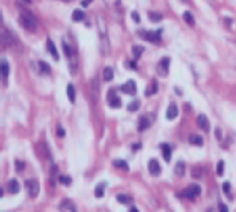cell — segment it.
<instances>
[{
    "mask_svg": "<svg viewBox=\"0 0 236 212\" xmlns=\"http://www.w3.org/2000/svg\"><path fill=\"white\" fill-rule=\"evenodd\" d=\"M40 149H42L40 151H42L43 157H45V158H47V157H49V149H47V145H46L45 142H42V143H40Z\"/></svg>",
    "mask_w": 236,
    "mask_h": 212,
    "instance_id": "cell-32",
    "label": "cell"
},
{
    "mask_svg": "<svg viewBox=\"0 0 236 212\" xmlns=\"http://www.w3.org/2000/svg\"><path fill=\"white\" fill-rule=\"evenodd\" d=\"M158 92V84L155 83V81H153L151 83V87L150 88H147V91H146V96H151V95H154V93H157Z\"/></svg>",
    "mask_w": 236,
    "mask_h": 212,
    "instance_id": "cell-21",
    "label": "cell"
},
{
    "mask_svg": "<svg viewBox=\"0 0 236 212\" xmlns=\"http://www.w3.org/2000/svg\"><path fill=\"white\" fill-rule=\"evenodd\" d=\"M189 142L192 143V145H194V146H202L204 145L202 138L200 137V135H196V134L190 135V137H189Z\"/></svg>",
    "mask_w": 236,
    "mask_h": 212,
    "instance_id": "cell-15",
    "label": "cell"
},
{
    "mask_svg": "<svg viewBox=\"0 0 236 212\" xmlns=\"http://www.w3.org/2000/svg\"><path fill=\"white\" fill-rule=\"evenodd\" d=\"M130 212H139V211H138V208H135V207H132V208L130 209Z\"/></svg>",
    "mask_w": 236,
    "mask_h": 212,
    "instance_id": "cell-41",
    "label": "cell"
},
{
    "mask_svg": "<svg viewBox=\"0 0 236 212\" xmlns=\"http://www.w3.org/2000/svg\"><path fill=\"white\" fill-rule=\"evenodd\" d=\"M46 45H47V50H49V53L53 56L54 60H56V61L60 60V54H58L57 47H56V45H54L53 41H51V39H47V43H46Z\"/></svg>",
    "mask_w": 236,
    "mask_h": 212,
    "instance_id": "cell-12",
    "label": "cell"
},
{
    "mask_svg": "<svg viewBox=\"0 0 236 212\" xmlns=\"http://www.w3.org/2000/svg\"><path fill=\"white\" fill-rule=\"evenodd\" d=\"M140 107V101L139 100H134L132 103H130L128 104V111H131V112H135V111H138V108Z\"/></svg>",
    "mask_w": 236,
    "mask_h": 212,
    "instance_id": "cell-27",
    "label": "cell"
},
{
    "mask_svg": "<svg viewBox=\"0 0 236 212\" xmlns=\"http://www.w3.org/2000/svg\"><path fill=\"white\" fill-rule=\"evenodd\" d=\"M184 20L186 22L189 26H193V24H194V18H193V15H192V12H189V11L184 12Z\"/></svg>",
    "mask_w": 236,
    "mask_h": 212,
    "instance_id": "cell-23",
    "label": "cell"
},
{
    "mask_svg": "<svg viewBox=\"0 0 236 212\" xmlns=\"http://www.w3.org/2000/svg\"><path fill=\"white\" fill-rule=\"evenodd\" d=\"M65 2H69V0H65Z\"/></svg>",
    "mask_w": 236,
    "mask_h": 212,
    "instance_id": "cell-43",
    "label": "cell"
},
{
    "mask_svg": "<svg viewBox=\"0 0 236 212\" xmlns=\"http://www.w3.org/2000/svg\"><path fill=\"white\" fill-rule=\"evenodd\" d=\"M121 89V92H124L127 95H135L137 93V85H135V83L132 80H128L126 84H123L120 87Z\"/></svg>",
    "mask_w": 236,
    "mask_h": 212,
    "instance_id": "cell-7",
    "label": "cell"
},
{
    "mask_svg": "<svg viewBox=\"0 0 236 212\" xmlns=\"http://www.w3.org/2000/svg\"><path fill=\"white\" fill-rule=\"evenodd\" d=\"M197 124H198V127L204 130L205 133L209 131V128H211V126H209V120H208V118L205 115H198V118H197Z\"/></svg>",
    "mask_w": 236,
    "mask_h": 212,
    "instance_id": "cell-8",
    "label": "cell"
},
{
    "mask_svg": "<svg viewBox=\"0 0 236 212\" xmlns=\"http://www.w3.org/2000/svg\"><path fill=\"white\" fill-rule=\"evenodd\" d=\"M143 46H134L132 47V53H134V56L137 57V58H139L140 56H142V53H143Z\"/></svg>",
    "mask_w": 236,
    "mask_h": 212,
    "instance_id": "cell-29",
    "label": "cell"
},
{
    "mask_svg": "<svg viewBox=\"0 0 236 212\" xmlns=\"http://www.w3.org/2000/svg\"><path fill=\"white\" fill-rule=\"evenodd\" d=\"M67 97H69V101H72V103L76 100V91H74V87L72 84L67 85Z\"/></svg>",
    "mask_w": 236,
    "mask_h": 212,
    "instance_id": "cell-18",
    "label": "cell"
},
{
    "mask_svg": "<svg viewBox=\"0 0 236 212\" xmlns=\"http://www.w3.org/2000/svg\"><path fill=\"white\" fill-rule=\"evenodd\" d=\"M108 103H110V106L112 108H120L121 107V99L116 95V91L113 88H111L110 92H108Z\"/></svg>",
    "mask_w": 236,
    "mask_h": 212,
    "instance_id": "cell-3",
    "label": "cell"
},
{
    "mask_svg": "<svg viewBox=\"0 0 236 212\" xmlns=\"http://www.w3.org/2000/svg\"><path fill=\"white\" fill-rule=\"evenodd\" d=\"M90 3H92V0H83V2H81V6H83V7H88Z\"/></svg>",
    "mask_w": 236,
    "mask_h": 212,
    "instance_id": "cell-39",
    "label": "cell"
},
{
    "mask_svg": "<svg viewBox=\"0 0 236 212\" xmlns=\"http://www.w3.org/2000/svg\"><path fill=\"white\" fill-rule=\"evenodd\" d=\"M19 23H20L22 27H23V29H26L27 31H31V33L37 31L38 23H37V19H35V16H34L31 12L22 11V14L19 15Z\"/></svg>",
    "mask_w": 236,
    "mask_h": 212,
    "instance_id": "cell-1",
    "label": "cell"
},
{
    "mask_svg": "<svg viewBox=\"0 0 236 212\" xmlns=\"http://www.w3.org/2000/svg\"><path fill=\"white\" fill-rule=\"evenodd\" d=\"M161 31H139V35L142 37L143 39H146L148 41V42H154V43H157V42H159L161 41Z\"/></svg>",
    "mask_w": 236,
    "mask_h": 212,
    "instance_id": "cell-2",
    "label": "cell"
},
{
    "mask_svg": "<svg viewBox=\"0 0 236 212\" xmlns=\"http://www.w3.org/2000/svg\"><path fill=\"white\" fill-rule=\"evenodd\" d=\"M116 199H117L119 203H123V204H131V203H132V199H131L130 196H127V195H119Z\"/></svg>",
    "mask_w": 236,
    "mask_h": 212,
    "instance_id": "cell-24",
    "label": "cell"
},
{
    "mask_svg": "<svg viewBox=\"0 0 236 212\" xmlns=\"http://www.w3.org/2000/svg\"><path fill=\"white\" fill-rule=\"evenodd\" d=\"M219 209H220V212H228V207H227L225 204H220Z\"/></svg>",
    "mask_w": 236,
    "mask_h": 212,
    "instance_id": "cell-38",
    "label": "cell"
},
{
    "mask_svg": "<svg viewBox=\"0 0 236 212\" xmlns=\"http://www.w3.org/2000/svg\"><path fill=\"white\" fill-rule=\"evenodd\" d=\"M58 181H60L61 184H63V185H70L72 180L69 176H60V178H58Z\"/></svg>",
    "mask_w": 236,
    "mask_h": 212,
    "instance_id": "cell-30",
    "label": "cell"
},
{
    "mask_svg": "<svg viewBox=\"0 0 236 212\" xmlns=\"http://www.w3.org/2000/svg\"><path fill=\"white\" fill-rule=\"evenodd\" d=\"M161 149H162L163 158H165V161L166 162H170V160H171V149H170V146L167 145V143H162Z\"/></svg>",
    "mask_w": 236,
    "mask_h": 212,
    "instance_id": "cell-13",
    "label": "cell"
},
{
    "mask_svg": "<svg viewBox=\"0 0 236 212\" xmlns=\"http://www.w3.org/2000/svg\"><path fill=\"white\" fill-rule=\"evenodd\" d=\"M113 165H115L116 168H121V169L128 170V164H127L126 161H123V160H116V161H113Z\"/></svg>",
    "mask_w": 236,
    "mask_h": 212,
    "instance_id": "cell-26",
    "label": "cell"
},
{
    "mask_svg": "<svg viewBox=\"0 0 236 212\" xmlns=\"http://www.w3.org/2000/svg\"><path fill=\"white\" fill-rule=\"evenodd\" d=\"M58 137H65V130L62 127H58Z\"/></svg>",
    "mask_w": 236,
    "mask_h": 212,
    "instance_id": "cell-40",
    "label": "cell"
},
{
    "mask_svg": "<svg viewBox=\"0 0 236 212\" xmlns=\"http://www.w3.org/2000/svg\"><path fill=\"white\" fill-rule=\"evenodd\" d=\"M150 127V119H148V116L146 115H143V116H140V119H139V131H144V130H147Z\"/></svg>",
    "mask_w": 236,
    "mask_h": 212,
    "instance_id": "cell-14",
    "label": "cell"
},
{
    "mask_svg": "<svg viewBox=\"0 0 236 212\" xmlns=\"http://www.w3.org/2000/svg\"><path fill=\"white\" fill-rule=\"evenodd\" d=\"M103 79L105 81H111L113 79V70L111 66H107L105 69L103 70Z\"/></svg>",
    "mask_w": 236,
    "mask_h": 212,
    "instance_id": "cell-16",
    "label": "cell"
},
{
    "mask_svg": "<svg viewBox=\"0 0 236 212\" xmlns=\"http://www.w3.org/2000/svg\"><path fill=\"white\" fill-rule=\"evenodd\" d=\"M131 15H132V19H134L135 22H138V23H139V22H140V16H139V14L134 11L132 14H131Z\"/></svg>",
    "mask_w": 236,
    "mask_h": 212,
    "instance_id": "cell-36",
    "label": "cell"
},
{
    "mask_svg": "<svg viewBox=\"0 0 236 212\" xmlns=\"http://www.w3.org/2000/svg\"><path fill=\"white\" fill-rule=\"evenodd\" d=\"M23 169H24V162L16 161V170H18V172H22Z\"/></svg>",
    "mask_w": 236,
    "mask_h": 212,
    "instance_id": "cell-33",
    "label": "cell"
},
{
    "mask_svg": "<svg viewBox=\"0 0 236 212\" xmlns=\"http://www.w3.org/2000/svg\"><path fill=\"white\" fill-rule=\"evenodd\" d=\"M26 2H27V3H30V2H31V0H26Z\"/></svg>",
    "mask_w": 236,
    "mask_h": 212,
    "instance_id": "cell-42",
    "label": "cell"
},
{
    "mask_svg": "<svg viewBox=\"0 0 236 212\" xmlns=\"http://www.w3.org/2000/svg\"><path fill=\"white\" fill-rule=\"evenodd\" d=\"M174 172H175L177 176H184V173H185V164H184V162H181V161H180L178 164L175 165Z\"/></svg>",
    "mask_w": 236,
    "mask_h": 212,
    "instance_id": "cell-19",
    "label": "cell"
},
{
    "mask_svg": "<svg viewBox=\"0 0 236 212\" xmlns=\"http://www.w3.org/2000/svg\"><path fill=\"white\" fill-rule=\"evenodd\" d=\"M39 69H40V72H42V73H45V74H50V72H51L49 64H46L45 61H39Z\"/></svg>",
    "mask_w": 236,
    "mask_h": 212,
    "instance_id": "cell-22",
    "label": "cell"
},
{
    "mask_svg": "<svg viewBox=\"0 0 236 212\" xmlns=\"http://www.w3.org/2000/svg\"><path fill=\"white\" fill-rule=\"evenodd\" d=\"M169 66H170V58H162V60L159 61V64L157 65V72L159 76H167V73H169Z\"/></svg>",
    "mask_w": 236,
    "mask_h": 212,
    "instance_id": "cell-4",
    "label": "cell"
},
{
    "mask_svg": "<svg viewBox=\"0 0 236 212\" xmlns=\"http://www.w3.org/2000/svg\"><path fill=\"white\" fill-rule=\"evenodd\" d=\"M84 12L81 11V10H76L74 12H73V15H72V19H73L74 22H81L84 19Z\"/></svg>",
    "mask_w": 236,
    "mask_h": 212,
    "instance_id": "cell-20",
    "label": "cell"
},
{
    "mask_svg": "<svg viewBox=\"0 0 236 212\" xmlns=\"http://www.w3.org/2000/svg\"><path fill=\"white\" fill-rule=\"evenodd\" d=\"M27 185V191H29L30 196L31 197H37L38 193H39V184L37 180H29V181L26 182Z\"/></svg>",
    "mask_w": 236,
    "mask_h": 212,
    "instance_id": "cell-5",
    "label": "cell"
},
{
    "mask_svg": "<svg viewBox=\"0 0 236 212\" xmlns=\"http://www.w3.org/2000/svg\"><path fill=\"white\" fill-rule=\"evenodd\" d=\"M177 115H178V107H177L175 103H171V104L167 107V111H166V118L167 119H175Z\"/></svg>",
    "mask_w": 236,
    "mask_h": 212,
    "instance_id": "cell-10",
    "label": "cell"
},
{
    "mask_svg": "<svg viewBox=\"0 0 236 212\" xmlns=\"http://www.w3.org/2000/svg\"><path fill=\"white\" fill-rule=\"evenodd\" d=\"M7 189H8V192H10L11 195H16V193L20 191V185H19V182H18L16 180H10L8 184H7Z\"/></svg>",
    "mask_w": 236,
    "mask_h": 212,
    "instance_id": "cell-11",
    "label": "cell"
},
{
    "mask_svg": "<svg viewBox=\"0 0 236 212\" xmlns=\"http://www.w3.org/2000/svg\"><path fill=\"white\" fill-rule=\"evenodd\" d=\"M103 193H104V184H99L96 189H94V195L100 199V197H103Z\"/></svg>",
    "mask_w": 236,
    "mask_h": 212,
    "instance_id": "cell-28",
    "label": "cell"
},
{
    "mask_svg": "<svg viewBox=\"0 0 236 212\" xmlns=\"http://www.w3.org/2000/svg\"><path fill=\"white\" fill-rule=\"evenodd\" d=\"M216 172H217V176H223V173H224V161H219Z\"/></svg>",
    "mask_w": 236,
    "mask_h": 212,
    "instance_id": "cell-31",
    "label": "cell"
},
{
    "mask_svg": "<svg viewBox=\"0 0 236 212\" xmlns=\"http://www.w3.org/2000/svg\"><path fill=\"white\" fill-rule=\"evenodd\" d=\"M62 46H63V50H65V54H66V56H67V57H70V56H72V52H70V49H69V46H67V45H66V43H63V45H62Z\"/></svg>",
    "mask_w": 236,
    "mask_h": 212,
    "instance_id": "cell-35",
    "label": "cell"
},
{
    "mask_svg": "<svg viewBox=\"0 0 236 212\" xmlns=\"http://www.w3.org/2000/svg\"><path fill=\"white\" fill-rule=\"evenodd\" d=\"M148 170H150V173H151L153 176H158V174L161 173L159 162H158L157 160H150V162H148Z\"/></svg>",
    "mask_w": 236,
    "mask_h": 212,
    "instance_id": "cell-9",
    "label": "cell"
},
{
    "mask_svg": "<svg viewBox=\"0 0 236 212\" xmlns=\"http://www.w3.org/2000/svg\"><path fill=\"white\" fill-rule=\"evenodd\" d=\"M148 16H150V19H151L153 22H159V20H162V14H159V12H154V11H151V12H148Z\"/></svg>",
    "mask_w": 236,
    "mask_h": 212,
    "instance_id": "cell-25",
    "label": "cell"
},
{
    "mask_svg": "<svg viewBox=\"0 0 236 212\" xmlns=\"http://www.w3.org/2000/svg\"><path fill=\"white\" fill-rule=\"evenodd\" d=\"M8 74H10V65H8V62L6 60L2 61V76L3 79H7Z\"/></svg>",
    "mask_w": 236,
    "mask_h": 212,
    "instance_id": "cell-17",
    "label": "cell"
},
{
    "mask_svg": "<svg viewBox=\"0 0 236 212\" xmlns=\"http://www.w3.org/2000/svg\"><path fill=\"white\" fill-rule=\"evenodd\" d=\"M223 191H224V193H229V191H231V184H229L228 181H225V182L223 184Z\"/></svg>",
    "mask_w": 236,
    "mask_h": 212,
    "instance_id": "cell-34",
    "label": "cell"
},
{
    "mask_svg": "<svg viewBox=\"0 0 236 212\" xmlns=\"http://www.w3.org/2000/svg\"><path fill=\"white\" fill-rule=\"evenodd\" d=\"M200 193H201V188L196 184H193V185H190L186 191L184 192V195L188 197V199H194V197H197Z\"/></svg>",
    "mask_w": 236,
    "mask_h": 212,
    "instance_id": "cell-6",
    "label": "cell"
},
{
    "mask_svg": "<svg viewBox=\"0 0 236 212\" xmlns=\"http://www.w3.org/2000/svg\"><path fill=\"white\" fill-rule=\"evenodd\" d=\"M57 172H58V168H57L56 165H53V166H51V169H50V174H51V176H56Z\"/></svg>",
    "mask_w": 236,
    "mask_h": 212,
    "instance_id": "cell-37",
    "label": "cell"
}]
</instances>
